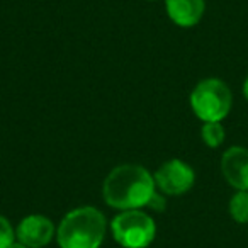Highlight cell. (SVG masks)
Segmentation results:
<instances>
[{"instance_id": "1", "label": "cell", "mask_w": 248, "mask_h": 248, "mask_svg": "<svg viewBox=\"0 0 248 248\" xmlns=\"http://www.w3.org/2000/svg\"><path fill=\"white\" fill-rule=\"evenodd\" d=\"M155 189V179L145 167L124 163L112 169L106 177L102 196L114 209H141L153 199Z\"/></svg>"}, {"instance_id": "2", "label": "cell", "mask_w": 248, "mask_h": 248, "mask_svg": "<svg viewBox=\"0 0 248 248\" xmlns=\"http://www.w3.org/2000/svg\"><path fill=\"white\" fill-rule=\"evenodd\" d=\"M107 223L95 207H77L70 211L56 230V240L62 248H100L106 238Z\"/></svg>"}, {"instance_id": "6", "label": "cell", "mask_w": 248, "mask_h": 248, "mask_svg": "<svg viewBox=\"0 0 248 248\" xmlns=\"http://www.w3.org/2000/svg\"><path fill=\"white\" fill-rule=\"evenodd\" d=\"M56 228L49 217L43 214L26 216L16 228V238L29 248H43L53 240Z\"/></svg>"}, {"instance_id": "9", "label": "cell", "mask_w": 248, "mask_h": 248, "mask_svg": "<svg viewBox=\"0 0 248 248\" xmlns=\"http://www.w3.org/2000/svg\"><path fill=\"white\" fill-rule=\"evenodd\" d=\"M230 214L236 223H248V190H238L231 197Z\"/></svg>"}, {"instance_id": "8", "label": "cell", "mask_w": 248, "mask_h": 248, "mask_svg": "<svg viewBox=\"0 0 248 248\" xmlns=\"http://www.w3.org/2000/svg\"><path fill=\"white\" fill-rule=\"evenodd\" d=\"M165 7L173 24L192 28L202 19L206 4L204 0H165Z\"/></svg>"}, {"instance_id": "12", "label": "cell", "mask_w": 248, "mask_h": 248, "mask_svg": "<svg viewBox=\"0 0 248 248\" xmlns=\"http://www.w3.org/2000/svg\"><path fill=\"white\" fill-rule=\"evenodd\" d=\"M243 95H245V99L248 100V77L245 78V83H243Z\"/></svg>"}, {"instance_id": "11", "label": "cell", "mask_w": 248, "mask_h": 248, "mask_svg": "<svg viewBox=\"0 0 248 248\" xmlns=\"http://www.w3.org/2000/svg\"><path fill=\"white\" fill-rule=\"evenodd\" d=\"M16 241V230L5 216H0V248H9Z\"/></svg>"}, {"instance_id": "4", "label": "cell", "mask_w": 248, "mask_h": 248, "mask_svg": "<svg viewBox=\"0 0 248 248\" xmlns=\"http://www.w3.org/2000/svg\"><path fill=\"white\" fill-rule=\"evenodd\" d=\"M110 233L124 248H148L155 240L156 224L141 209L121 211L110 223Z\"/></svg>"}, {"instance_id": "7", "label": "cell", "mask_w": 248, "mask_h": 248, "mask_svg": "<svg viewBox=\"0 0 248 248\" xmlns=\"http://www.w3.org/2000/svg\"><path fill=\"white\" fill-rule=\"evenodd\" d=\"M221 172L226 182L238 190H248V150L231 146L221 156Z\"/></svg>"}, {"instance_id": "10", "label": "cell", "mask_w": 248, "mask_h": 248, "mask_svg": "<svg viewBox=\"0 0 248 248\" xmlns=\"http://www.w3.org/2000/svg\"><path fill=\"white\" fill-rule=\"evenodd\" d=\"M224 128L221 123H204L201 129V138L209 148H217L224 141Z\"/></svg>"}, {"instance_id": "5", "label": "cell", "mask_w": 248, "mask_h": 248, "mask_svg": "<svg viewBox=\"0 0 248 248\" xmlns=\"http://www.w3.org/2000/svg\"><path fill=\"white\" fill-rule=\"evenodd\" d=\"M156 189L162 190L165 196H182L192 189L196 182V173L189 163L182 160H169L153 175Z\"/></svg>"}, {"instance_id": "13", "label": "cell", "mask_w": 248, "mask_h": 248, "mask_svg": "<svg viewBox=\"0 0 248 248\" xmlns=\"http://www.w3.org/2000/svg\"><path fill=\"white\" fill-rule=\"evenodd\" d=\"M9 248H29V247H26V245L21 243V241H14V243H12Z\"/></svg>"}, {"instance_id": "3", "label": "cell", "mask_w": 248, "mask_h": 248, "mask_svg": "<svg viewBox=\"0 0 248 248\" xmlns=\"http://www.w3.org/2000/svg\"><path fill=\"white\" fill-rule=\"evenodd\" d=\"M233 97L223 80H201L190 93V107L194 114L204 123H221L230 114Z\"/></svg>"}]
</instances>
